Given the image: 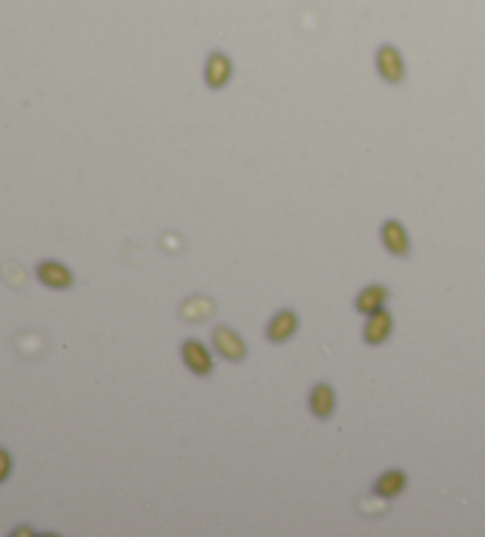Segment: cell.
Listing matches in <instances>:
<instances>
[{
    "mask_svg": "<svg viewBox=\"0 0 485 537\" xmlns=\"http://www.w3.org/2000/svg\"><path fill=\"white\" fill-rule=\"evenodd\" d=\"M381 242H384V246H386V251L398 256V258H405L409 253V249H412V244H409V235L400 221H386L381 225Z\"/></svg>",
    "mask_w": 485,
    "mask_h": 537,
    "instance_id": "3957f363",
    "label": "cell"
},
{
    "mask_svg": "<svg viewBox=\"0 0 485 537\" xmlns=\"http://www.w3.org/2000/svg\"><path fill=\"white\" fill-rule=\"evenodd\" d=\"M377 64H379V71L381 76L391 81V83H398L405 76V67H402V60L398 55L395 48H381L379 50V57H377Z\"/></svg>",
    "mask_w": 485,
    "mask_h": 537,
    "instance_id": "30bf717a",
    "label": "cell"
},
{
    "mask_svg": "<svg viewBox=\"0 0 485 537\" xmlns=\"http://www.w3.org/2000/svg\"><path fill=\"white\" fill-rule=\"evenodd\" d=\"M36 274H38L41 282L50 286V289H69L73 284L71 270L64 263H59V260H43V263H38V267H36Z\"/></svg>",
    "mask_w": 485,
    "mask_h": 537,
    "instance_id": "5b68a950",
    "label": "cell"
},
{
    "mask_svg": "<svg viewBox=\"0 0 485 537\" xmlns=\"http://www.w3.org/2000/svg\"><path fill=\"white\" fill-rule=\"evenodd\" d=\"M213 310H216L213 298L192 296L180 305V317H183L185 322H202V320H209V317L213 315Z\"/></svg>",
    "mask_w": 485,
    "mask_h": 537,
    "instance_id": "8fae6325",
    "label": "cell"
},
{
    "mask_svg": "<svg viewBox=\"0 0 485 537\" xmlns=\"http://www.w3.org/2000/svg\"><path fill=\"white\" fill-rule=\"evenodd\" d=\"M183 362L197 377H209V374L213 372V355L197 339H188L183 343Z\"/></svg>",
    "mask_w": 485,
    "mask_h": 537,
    "instance_id": "7a4b0ae2",
    "label": "cell"
},
{
    "mask_svg": "<svg viewBox=\"0 0 485 537\" xmlns=\"http://www.w3.org/2000/svg\"><path fill=\"white\" fill-rule=\"evenodd\" d=\"M298 332V317L294 310H279V313L267 322L265 336L272 343H284Z\"/></svg>",
    "mask_w": 485,
    "mask_h": 537,
    "instance_id": "8992f818",
    "label": "cell"
},
{
    "mask_svg": "<svg viewBox=\"0 0 485 537\" xmlns=\"http://www.w3.org/2000/svg\"><path fill=\"white\" fill-rule=\"evenodd\" d=\"M388 298H391L388 286H384V284H370V286H365V289L358 293L356 308H358V313L372 315V313H377V310H381L384 305L388 303Z\"/></svg>",
    "mask_w": 485,
    "mask_h": 537,
    "instance_id": "52a82bcc",
    "label": "cell"
},
{
    "mask_svg": "<svg viewBox=\"0 0 485 537\" xmlns=\"http://www.w3.org/2000/svg\"><path fill=\"white\" fill-rule=\"evenodd\" d=\"M407 488V473L402 469H388L374 480V495L391 499Z\"/></svg>",
    "mask_w": 485,
    "mask_h": 537,
    "instance_id": "ba28073f",
    "label": "cell"
},
{
    "mask_svg": "<svg viewBox=\"0 0 485 537\" xmlns=\"http://www.w3.org/2000/svg\"><path fill=\"white\" fill-rule=\"evenodd\" d=\"M213 348L230 362H239L246 358V343L241 341V336L234 329L225 327V324L213 329Z\"/></svg>",
    "mask_w": 485,
    "mask_h": 537,
    "instance_id": "6da1fadb",
    "label": "cell"
},
{
    "mask_svg": "<svg viewBox=\"0 0 485 537\" xmlns=\"http://www.w3.org/2000/svg\"><path fill=\"white\" fill-rule=\"evenodd\" d=\"M230 74H232V67H230V60L225 55L216 53L211 55L209 64H206V81L211 88H223V85L230 81Z\"/></svg>",
    "mask_w": 485,
    "mask_h": 537,
    "instance_id": "7c38bea8",
    "label": "cell"
},
{
    "mask_svg": "<svg viewBox=\"0 0 485 537\" xmlns=\"http://www.w3.org/2000/svg\"><path fill=\"white\" fill-rule=\"evenodd\" d=\"M10 471H12V457H10L8 449L0 447V483L10 476Z\"/></svg>",
    "mask_w": 485,
    "mask_h": 537,
    "instance_id": "4fadbf2b",
    "label": "cell"
},
{
    "mask_svg": "<svg viewBox=\"0 0 485 537\" xmlns=\"http://www.w3.org/2000/svg\"><path fill=\"white\" fill-rule=\"evenodd\" d=\"M391 332H393V315L388 310H377V313L367 315V324L363 329V336L370 346H381L384 341H388Z\"/></svg>",
    "mask_w": 485,
    "mask_h": 537,
    "instance_id": "277c9868",
    "label": "cell"
},
{
    "mask_svg": "<svg viewBox=\"0 0 485 537\" xmlns=\"http://www.w3.org/2000/svg\"><path fill=\"white\" fill-rule=\"evenodd\" d=\"M334 407H337V396H334L332 386L317 384L310 391V410H313V414L317 419H327V417H332Z\"/></svg>",
    "mask_w": 485,
    "mask_h": 537,
    "instance_id": "9c48e42d",
    "label": "cell"
}]
</instances>
